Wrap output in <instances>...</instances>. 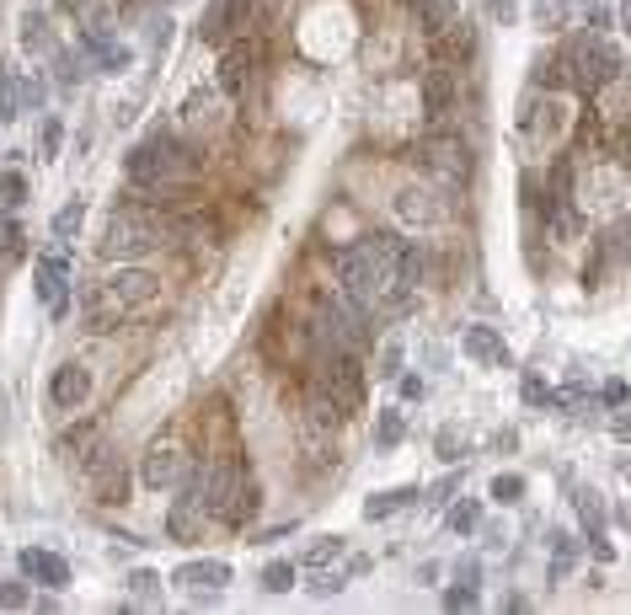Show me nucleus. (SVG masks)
<instances>
[{"label": "nucleus", "instance_id": "obj_30", "mask_svg": "<svg viewBox=\"0 0 631 615\" xmlns=\"http://www.w3.org/2000/svg\"><path fill=\"white\" fill-rule=\"evenodd\" d=\"M444 525H450L455 535H471L476 525H482V503H476V498H460V503H455V509H450V514H444Z\"/></svg>", "mask_w": 631, "mask_h": 615}, {"label": "nucleus", "instance_id": "obj_1", "mask_svg": "<svg viewBox=\"0 0 631 615\" xmlns=\"http://www.w3.org/2000/svg\"><path fill=\"white\" fill-rule=\"evenodd\" d=\"M198 503H204V514L220 519V525H246V519L263 509V492H257V482H252V471H246L241 455H225V460H209L204 466Z\"/></svg>", "mask_w": 631, "mask_h": 615}, {"label": "nucleus", "instance_id": "obj_14", "mask_svg": "<svg viewBox=\"0 0 631 615\" xmlns=\"http://www.w3.org/2000/svg\"><path fill=\"white\" fill-rule=\"evenodd\" d=\"M573 509L583 519V546H589L599 562H615V546H610V530H605V509H599V498H594L589 487H573Z\"/></svg>", "mask_w": 631, "mask_h": 615}, {"label": "nucleus", "instance_id": "obj_48", "mask_svg": "<svg viewBox=\"0 0 631 615\" xmlns=\"http://www.w3.org/2000/svg\"><path fill=\"white\" fill-rule=\"evenodd\" d=\"M610 434L615 439H631V412H610Z\"/></svg>", "mask_w": 631, "mask_h": 615}, {"label": "nucleus", "instance_id": "obj_22", "mask_svg": "<svg viewBox=\"0 0 631 615\" xmlns=\"http://www.w3.org/2000/svg\"><path fill=\"white\" fill-rule=\"evenodd\" d=\"M27 113V75L17 65H0V118H22Z\"/></svg>", "mask_w": 631, "mask_h": 615}, {"label": "nucleus", "instance_id": "obj_23", "mask_svg": "<svg viewBox=\"0 0 631 615\" xmlns=\"http://www.w3.org/2000/svg\"><path fill=\"white\" fill-rule=\"evenodd\" d=\"M22 49L33 54V59H43V54H54V22H49V11H27L22 17Z\"/></svg>", "mask_w": 631, "mask_h": 615}, {"label": "nucleus", "instance_id": "obj_5", "mask_svg": "<svg viewBox=\"0 0 631 615\" xmlns=\"http://www.w3.org/2000/svg\"><path fill=\"white\" fill-rule=\"evenodd\" d=\"M257 22V0H209L204 17H198V38L204 43H230L236 33H246V27Z\"/></svg>", "mask_w": 631, "mask_h": 615}, {"label": "nucleus", "instance_id": "obj_19", "mask_svg": "<svg viewBox=\"0 0 631 615\" xmlns=\"http://www.w3.org/2000/svg\"><path fill=\"white\" fill-rule=\"evenodd\" d=\"M204 503H198V492H188V487H177V503H172V514H166V535L172 541H198V530H204Z\"/></svg>", "mask_w": 631, "mask_h": 615}, {"label": "nucleus", "instance_id": "obj_33", "mask_svg": "<svg viewBox=\"0 0 631 615\" xmlns=\"http://www.w3.org/2000/svg\"><path fill=\"white\" fill-rule=\"evenodd\" d=\"M81 220H86V204H81V198H75V204H65V209H59L54 214V241H75V230H81Z\"/></svg>", "mask_w": 631, "mask_h": 615}, {"label": "nucleus", "instance_id": "obj_18", "mask_svg": "<svg viewBox=\"0 0 631 615\" xmlns=\"http://www.w3.org/2000/svg\"><path fill=\"white\" fill-rule=\"evenodd\" d=\"M460 348H466V359H476L482 369H509V343H503L492 327H482V321H471V327H466Z\"/></svg>", "mask_w": 631, "mask_h": 615}, {"label": "nucleus", "instance_id": "obj_31", "mask_svg": "<svg viewBox=\"0 0 631 615\" xmlns=\"http://www.w3.org/2000/svg\"><path fill=\"white\" fill-rule=\"evenodd\" d=\"M54 75H59V86H81V75H86V65H81V54H75V49H59V43H54Z\"/></svg>", "mask_w": 631, "mask_h": 615}, {"label": "nucleus", "instance_id": "obj_4", "mask_svg": "<svg viewBox=\"0 0 631 615\" xmlns=\"http://www.w3.org/2000/svg\"><path fill=\"white\" fill-rule=\"evenodd\" d=\"M311 380H316L321 391H332L348 412H353V407H364V386H369V375H364V353H353V348H321V353H316V375H311Z\"/></svg>", "mask_w": 631, "mask_h": 615}, {"label": "nucleus", "instance_id": "obj_3", "mask_svg": "<svg viewBox=\"0 0 631 615\" xmlns=\"http://www.w3.org/2000/svg\"><path fill=\"white\" fill-rule=\"evenodd\" d=\"M412 161L423 166V177L434 182V188L466 193V182H471V145L460 140L455 129H434L418 150H412Z\"/></svg>", "mask_w": 631, "mask_h": 615}, {"label": "nucleus", "instance_id": "obj_47", "mask_svg": "<svg viewBox=\"0 0 631 615\" xmlns=\"http://www.w3.org/2000/svg\"><path fill=\"white\" fill-rule=\"evenodd\" d=\"M626 380H605V391H599V402H610V407H626Z\"/></svg>", "mask_w": 631, "mask_h": 615}, {"label": "nucleus", "instance_id": "obj_16", "mask_svg": "<svg viewBox=\"0 0 631 615\" xmlns=\"http://www.w3.org/2000/svg\"><path fill=\"white\" fill-rule=\"evenodd\" d=\"M252 59L257 49L252 43H225V54H220V70H214V86H220V97H241L246 81H252Z\"/></svg>", "mask_w": 631, "mask_h": 615}, {"label": "nucleus", "instance_id": "obj_25", "mask_svg": "<svg viewBox=\"0 0 631 615\" xmlns=\"http://www.w3.org/2000/svg\"><path fill=\"white\" fill-rule=\"evenodd\" d=\"M343 551H348V541L343 535H316L311 546H305V573H316V567H332V562H343Z\"/></svg>", "mask_w": 631, "mask_h": 615}, {"label": "nucleus", "instance_id": "obj_2", "mask_svg": "<svg viewBox=\"0 0 631 615\" xmlns=\"http://www.w3.org/2000/svg\"><path fill=\"white\" fill-rule=\"evenodd\" d=\"M166 236H172V214H161L156 204H118L97 241V257L134 263V257H150L156 246H166Z\"/></svg>", "mask_w": 631, "mask_h": 615}, {"label": "nucleus", "instance_id": "obj_32", "mask_svg": "<svg viewBox=\"0 0 631 615\" xmlns=\"http://www.w3.org/2000/svg\"><path fill=\"white\" fill-rule=\"evenodd\" d=\"M599 246H605V257H615V263H631V220H615Z\"/></svg>", "mask_w": 631, "mask_h": 615}, {"label": "nucleus", "instance_id": "obj_10", "mask_svg": "<svg viewBox=\"0 0 631 615\" xmlns=\"http://www.w3.org/2000/svg\"><path fill=\"white\" fill-rule=\"evenodd\" d=\"M81 49H86V59H91V70H102V75H123L129 70V49L113 38V27L107 22H91L86 17V27H81Z\"/></svg>", "mask_w": 631, "mask_h": 615}, {"label": "nucleus", "instance_id": "obj_27", "mask_svg": "<svg viewBox=\"0 0 631 615\" xmlns=\"http://www.w3.org/2000/svg\"><path fill=\"white\" fill-rule=\"evenodd\" d=\"M530 17L546 27V33H562L567 22H573V6H567V0H535L530 6Z\"/></svg>", "mask_w": 631, "mask_h": 615}, {"label": "nucleus", "instance_id": "obj_29", "mask_svg": "<svg viewBox=\"0 0 631 615\" xmlns=\"http://www.w3.org/2000/svg\"><path fill=\"white\" fill-rule=\"evenodd\" d=\"M492 503H503V509H514V503L519 498H525V476H514V471H498V476H492Z\"/></svg>", "mask_w": 631, "mask_h": 615}, {"label": "nucleus", "instance_id": "obj_43", "mask_svg": "<svg viewBox=\"0 0 631 615\" xmlns=\"http://www.w3.org/2000/svg\"><path fill=\"white\" fill-rule=\"evenodd\" d=\"M91 439H97V423H81V428H70V434L59 439V455H75V450H81V444H91Z\"/></svg>", "mask_w": 631, "mask_h": 615}, {"label": "nucleus", "instance_id": "obj_50", "mask_svg": "<svg viewBox=\"0 0 631 615\" xmlns=\"http://www.w3.org/2000/svg\"><path fill=\"white\" fill-rule=\"evenodd\" d=\"M402 396H407V402H418V396H423V380L418 375H402Z\"/></svg>", "mask_w": 631, "mask_h": 615}, {"label": "nucleus", "instance_id": "obj_28", "mask_svg": "<svg viewBox=\"0 0 631 615\" xmlns=\"http://www.w3.org/2000/svg\"><path fill=\"white\" fill-rule=\"evenodd\" d=\"M27 204V177L22 172H0V214H17Z\"/></svg>", "mask_w": 631, "mask_h": 615}, {"label": "nucleus", "instance_id": "obj_8", "mask_svg": "<svg viewBox=\"0 0 631 615\" xmlns=\"http://www.w3.org/2000/svg\"><path fill=\"white\" fill-rule=\"evenodd\" d=\"M102 289H107V295H113V305H118V311L129 316V311H145V305L161 295V279H156V273H150V268H134V263H123V268H118V273H113V279H107Z\"/></svg>", "mask_w": 631, "mask_h": 615}, {"label": "nucleus", "instance_id": "obj_42", "mask_svg": "<svg viewBox=\"0 0 631 615\" xmlns=\"http://www.w3.org/2000/svg\"><path fill=\"white\" fill-rule=\"evenodd\" d=\"M519 396H525L530 407H551V391H546L541 375H525V380H519Z\"/></svg>", "mask_w": 631, "mask_h": 615}, {"label": "nucleus", "instance_id": "obj_35", "mask_svg": "<svg viewBox=\"0 0 631 615\" xmlns=\"http://www.w3.org/2000/svg\"><path fill=\"white\" fill-rule=\"evenodd\" d=\"M22 252H27V230L17 220H0V257H6V263H17Z\"/></svg>", "mask_w": 631, "mask_h": 615}, {"label": "nucleus", "instance_id": "obj_13", "mask_svg": "<svg viewBox=\"0 0 631 615\" xmlns=\"http://www.w3.org/2000/svg\"><path fill=\"white\" fill-rule=\"evenodd\" d=\"M86 402H91V369H86L81 359L59 364L54 375H49V407L75 412V407H86Z\"/></svg>", "mask_w": 631, "mask_h": 615}, {"label": "nucleus", "instance_id": "obj_46", "mask_svg": "<svg viewBox=\"0 0 631 615\" xmlns=\"http://www.w3.org/2000/svg\"><path fill=\"white\" fill-rule=\"evenodd\" d=\"M375 375H386V380H396V375H402V348H386V353H380V369H375Z\"/></svg>", "mask_w": 631, "mask_h": 615}, {"label": "nucleus", "instance_id": "obj_15", "mask_svg": "<svg viewBox=\"0 0 631 615\" xmlns=\"http://www.w3.org/2000/svg\"><path fill=\"white\" fill-rule=\"evenodd\" d=\"M86 476H91V492H97V503H123L129 498V471H123L118 455L97 450L86 460Z\"/></svg>", "mask_w": 631, "mask_h": 615}, {"label": "nucleus", "instance_id": "obj_12", "mask_svg": "<svg viewBox=\"0 0 631 615\" xmlns=\"http://www.w3.org/2000/svg\"><path fill=\"white\" fill-rule=\"evenodd\" d=\"M182 466H188L182 444H177V439H156V444L145 450V460H140V482H145V487H156V492H166V487H177Z\"/></svg>", "mask_w": 631, "mask_h": 615}, {"label": "nucleus", "instance_id": "obj_24", "mask_svg": "<svg viewBox=\"0 0 631 615\" xmlns=\"http://www.w3.org/2000/svg\"><path fill=\"white\" fill-rule=\"evenodd\" d=\"M551 578H562V573H573L578 567V557H583V541L573 530H551Z\"/></svg>", "mask_w": 631, "mask_h": 615}, {"label": "nucleus", "instance_id": "obj_51", "mask_svg": "<svg viewBox=\"0 0 631 615\" xmlns=\"http://www.w3.org/2000/svg\"><path fill=\"white\" fill-rule=\"evenodd\" d=\"M455 573H460V578H466V583H476V578H482V567H476V562L466 557V562H460V567H455Z\"/></svg>", "mask_w": 631, "mask_h": 615}, {"label": "nucleus", "instance_id": "obj_45", "mask_svg": "<svg viewBox=\"0 0 631 615\" xmlns=\"http://www.w3.org/2000/svg\"><path fill=\"white\" fill-rule=\"evenodd\" d=\"M460 487V471H450V476H439L434 487H428V503H450V492Z\"/></svg>", "mask_w": 631, "mask_h": 615}, {"label": "nucleus", "instance_id": "obj_41", "mask_svg": "<svg viewBox=\"0 0 631 615\" xmlns=\"http://www.w3.org/2000/svg\"><path fill=\"white\" fill-rule=\"evenodd\" d=\"M343 589H348V567H343V573H327V567H316L311 594H321V599H327V594H343Z\"/></svg>", "mask_w": 631, "mask_h": 615}, {"label": "nucleus", "instance_id": "obj_49", "mask_svg": "<svg viewBox=\"0 0 631 615\" xmlns=\"http://www.w3.org/2000/svg\"><path fill=\"white\" fill-rule=\"evenodd\" d=\"M487 11H492L498 22H514V0H487Z\"/></svg>", "mask_w": 631, "mask_h": 615}, {"label": "nucleus", "instance_id": "obj_11", "mask_svg": "<svg viewBox=\"0 0 631 615\" xmlns=\"http://www.w3.org/2000/svg\"><path fill=\"white\" fill-rule=\"evenodd\" d=\"M172 583L188 589L198 605H214V599L225 594V583H230V562H182L172 573Z\"/></svg>", "mask_w": 631, "mask_h": 615}, {"label": "nucleus", "instance_id": "obj_36", "mask_svg": "<svg viewBox=\"0 0 631 615\" xmlns=\"http://www.w3.org/2000/svg\"><path fill=\"white\" fill-rule=\"evenodd\" d=\"M482 605V589H476V583H450V589H444V610H476Z\"/></svg>", "mask_w": 631, "mask_h": 615}, {"label": "nucleus", "instance_id": "obj_6", "mask_svg": "<svg viewBox=\"0 0 631 615\" xmlns=\"http://www.w3.org/2000/svg\"><path fill=\"white\" fill-rule=\"evenodd\" d=\"M455 107H460V70L428 65V75H423V113H428V123H434V129H450Z\"/></svg>", "mask_w": 631, "mask_h": 615}, {"label": "nucleus", "instance_id": "obj_38", "mask_svg": "<svg viewBox=\"0 0 631 615\" xmlns=\"http://www.w3.org/2000/svg\"><path fill=\"white\" fill-rule=\"evenodd\" d=\"M27 605H33V594H27L22 578H6V583H0V610H27Z\"/></svg>", "mask_w": 631, "mask_h": 615}, {"label": "nucleus", "instance_id": "obj_17", "mask_svg": "<svg viewBox=\"0 0 631 615\" xmlns=\"http://www.w3.org/2000/svg\"><path fill=\"white\" fill-rule=\"evenodd\" d=\"M476 59V27L471 22H450L444 33H434V65H450V70H466Z\"/></svg>", "mask_w": 631, "mask_h": 615}, {"label": "nucleus", "instance_id": "obj_40", "mask_svg": "<svg viewBox=\"0 0 631 615\" xmlns=\"http://www.w3.org/2000/svg\"><path fill=\"white\" fill-rule=\"evenodd\" d=\"M434 450L444 460H466V439H460V428H439V434H434Z\"/></svg>", "mask_w": 631, "mask_h": 615}, {"label": "nucleus", "instance_id": "obj_44", "mask_svg": "<svg viewBox=\"0 0 631 615\" xmlns=\"http://www.w3.org/2000/svg\"><path fill=\"white\" fill-rule=\"evenodd\" d=\"M610 22H615V6H610V0H589V27H594V33H605Z\"/></svg>", "mask_w": 631, "mask_h": 615}, {"label": "nucleus", "instance_id": "obj_37", "mask_svg": "<svg viewBox=\"0 0 631 615\" xmlns=\"http://www.w3.org/2000/svg\"><path fill=\"white\" fill-rule=\"evenodd\" d=\"M263 589L268 594H289V589H295V562H268L263 567Z\"/></svg>", "mask_w": 631, "mask_h": 615}, {"label": "nucleus", "instance_id": "obj_9", "mask_svg": "<svg viewBox=\"0 0 631 615\" xmlns=\"http://www.w3.org/2000/svg\"><path fill=\"white\" fill-rule=\"evenodd\" d=\"M33 279H38V300L49 305V316L59 321L70 311V257L65 252H43L33 263Z\"/></svg>", "mask_w": 631, "mask_h": 615}, {"label": "nucleus", "instance_id": "obj_21", "mask_svg": "<svg viewBox=\"0 0 631 615\" xmlns=\"http://www.w3.org/2000/svg\"><path fill=\"white\" fill-rule=\"evenodd\" d=\"M412 503H418V487H386V492H375V498L364 503V519L380 525V519H391V514H407Z\"/></svg>", "mask_w": 631, "mask_h": 615}, {"label": "nucleus", "instance_id": "obj_7", "mask_svg": "<svg viewBox=\"0 0 631 615\" xmlns=\"http://www.w3.org/2000/svg\"><path fill=\"white\" fill-rule=\"evenodd\" d=\"M621 70H626V54L615 49V43H605V38L578 43V86L583 91H599V86L621 81Z\"/></svg>", "mask_w": 631, "mask_h": 615}, {"label": "nucleus", "instance_id": "obj_34", "mask_svg": "<svg viewBox=\"0 0 631 615\" xmlns=\"http://www.w3.org/2000/svg\"><path fill=\"white\" fill-rule=\"evenodd\" d=\"M59 145H65V118L49 113V123L38 129V156H43V161H54V156H59Z\"/></svg>", "mask_w": 631, "mask_h": 615}, {"label": "nucleus", "instance_id": "obj_26", "mask_svg": "<svg viewBox=\"0 0 631 615\" xmlns=\"http://www.w3.org/2000/svg\"><path fill=\"white\" fill-rule=\"evenodd\" d=\"M402 439H407V412L402 407H386L375 418V444H380V450H396Z\"/></svg>", "mask_w": 631, "mask_h": 615}, {"label": "nucleus", "instance_id": "obj_20", "mask_svg": "<svg viewBox=\"0 0 631 615\" xmlns=\"http://www.w3.org/2000/svg\"><path fill=\"white\" fill-rule=\"evenodd\" d=\"M22 578L43 583V589H65V583H70V562L59 557V551L27 546V551H22Z\"/></svg>", "mask_w": 631, "mask_h": 615}, {"label": "nucleus", "instance_id": "obj_39", "mask_svg": "<svg viewBox=\"0 0 631 615\" xmlns=\"http://www.w3.org/2000/svg\"><path fill=\"white\" fill-rule=\"evenodd\" d=\"M129 589H134V594H140V599H145V605H161V578H156V573H150V567H140V573H134V578H129Z\"/></svg>", "mask_w": 631, "mask_h": 615}]
</instances>
